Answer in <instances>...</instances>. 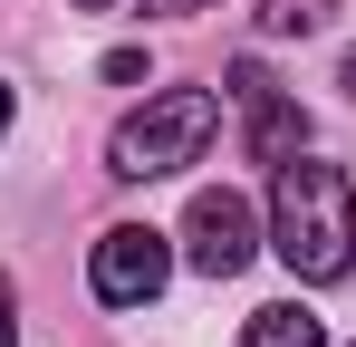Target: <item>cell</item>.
<instances>
[{"label":"cell","instance_id":"6da1fadb","mask_svg":"<svg viewBox=\"0 0 356 347\" xmlns=\"http://www.w3.org/2000/svg\"><path fill=\"white\" fill-rule=\"evenodd\" d=\"M270 251L318 289L356 270V183H347V164H318V155L280 164V183H270Z\"/></svg>","mask_w":356,"mask_h":347},{"label":"cell","instance_id":"7a4b0ae2","mask_svg":"<svg viewBox=\"0 0 356 347\" xmlns=\"http://www.w3.org/2000/svg\"><path fill=\"white\" fill-rule=\"evenodd\" d=\"M212 135H222V97H212V87H164V97H145V107L116 125L106 174H125V183L183 174V164H202V145H212Z\"/></svg>","mask_w":356,"mask_h":347},{"label":"cell","instance_id":"3957f363","mask_svg":"<svg viewBox=\"0 0 356 347\" xmlns=\"http://www.w3.org/2000/svg\"><path fill=\"white\" fill-rule=\"evenodd\" d=\"M164 280H174V241H164V231H145V222H106V231H97L87 289H97L106 309H145Z\"/></svg>","mask_w":356,"mask_h":347},{"label":"cell","instance_id":"277c9868","mask_svg":"<svg viewBox=\"0 0 356 347\" xmlns=\"http://www.w3.org/2000/svg\"><path fill=\"white\" fill-rule=\"evenodd\" d=\"M250 251H260V222H250V203L241 193H193V213H183V261L202 270V280H241L250 270Z\"/></svg>","mask_w":356,"mask_h":347},{"label":"cell","instance_id":"5b68a950","mask_svg":"<svg viewBox=\"0 0 356 347\" xmlns=\"http://www.w3.org/2000/svg\"><path fill=\"white\" fill-rule=\"evenodd\" d=\"M232 97H241V116H250V164H289V155H308V116L270 87V68L241 58V68H232Z\"/></svg>","mask_w":356,"mask_h":347},{"label":"cell","instance_id":"8992f818","mask_svg":"<svg viewBox=\"0 0 356 347\" xmlns=\"http://www.w3.org/2000/svg\"><path fill=\"white\" fill-rule=\"evenodd\" d=\"M241 347H327V338H318V318H308L298 299H280V309H250Z\"/></svg>","mask_w":356,"mask_h":347},{"label":"cell","instance_id":"52a82bcc","mask_svg":"<svg viewBox=\"0 0 356 347\" xmlns=\"http://www.w3.org/2000/svg\"><path fill=\"white\" fill-rule=\"evenodd\" d=\"M327 10L337 0H260V39H308V29H327Z\"/></svg>","mask_w":356,"mask_h":347},{"label":"cell","instance_id":"ba28073f","mask_svg":"<svg viewBox=\"0 0 356 347\" xmlns=\"http://www.w3.org/2000/svg\"><path fill=\"white\" fill-rule=\"evenodd\" d=\"M145 77V49H106V87H135Z\"/></svg>","mask_w":356,"mask_h":347},{"label":"cell","instance_id":"9c48e42d","mask_svg":"<svg viewBox=\"0 0 356 347\" xmlns=\"http://www.w3.org/2000/svg\"><path fill=\"white\" fill-rule=\"evenodd\" d=\"M0 347H19V318H10V289H0Z\"/></svg>","mask_w":356,"mask_h":347},{"label":"cell","instance_id":"30bf717a","mask_svg":"<svg viewBox=\"0 0 356 347\" xmlns=\"http://www.w3.org/2000/svg\"><path fill=\"white\" fill-rule=\"evenodd\" d=\"M337 87H347V97H356V49H347V58H337Z\"/></svg>","mask_w":356,"mask_h":347},{"label":"cell","instance_id":"8fae6325","mask_svg":"<svg viewBox=\"0 0 356 347\" xmlns=\"http://www.w3.org/2000/svg\"><path fill=\"white\" fill-rule=\"evenodd\" d=\"M154 10H212V0H154Z\"/></svg>","mask_w":356,"mask_h":347},{"label":"cell","instance_id":"7c38bea8","mask_svg":"<svg viewBox=\"0 0 356 347\" xmlns=\"http://www.w3.org/2000/svg\"><path fill=\"white\" fill-rule=\"evenodd\" d=\"M67 10H116V0H67Z\"/></svg>","mask_w":356,"mask_h":347},{"label":"cell","instance_id":"4fadbf2b","mask_svg":"<svg viewBox=\"0 0 356 347\" xmlns=\"http://www.w3.org/2000/svg\"><path fill=\"white\" fill-rule=\"evenodd\" d=\"M0 135H10V87H0Z\"/></svg>","mask_w":356,"mask_h":347}]
</instances>
